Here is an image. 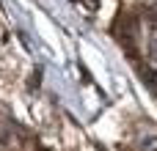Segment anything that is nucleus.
I'll return each mask as SVG.
<instances>
[{
	"instance_id": "f03ea898",
	"label": "nucleus",
	"mask_w": 157,
	"mask_h": 151,
	"mask_svg": "<svg viewBox=\"0 0 157 151\" xmlns=\"http://www.w3.org/2000/svg\"><path fill=\"white\" fill-rule=\"evenodd\" d=\"M149 58L152 61H157V25H152V30H149Z\"/></svg>"
},
{
	"instance_id": "f257e3e1",
	"label": "nucleus",
	"mask_w": 157,
	"mask_h": 151,
	"mask_svg": "<svg viewBox=\"0 0 157 151\" xmlns=\"http://www.w3.org/2000/svg\"><path fill=\"white\" fill-rule=\"evenodd\" d=\"M141 74H144V80H146L149 91L157 96V72H155V69H141Z\"/></svg>"
},
{
	"instance_id": "7ed1b4c3",
	"label": "nucleus",
	"mask_w": 157,
	"mask_h": 151,
	"mask_svg": "<svg viewBox=\"0 0 157 151\" xmlns=\"http://www.w3.org/2000/svg\"><path fill=\"white\" fill-rule=\"evenodd\" d=\"M155 3H157V0H155Z\"/></svg>"
}]
</instances>
